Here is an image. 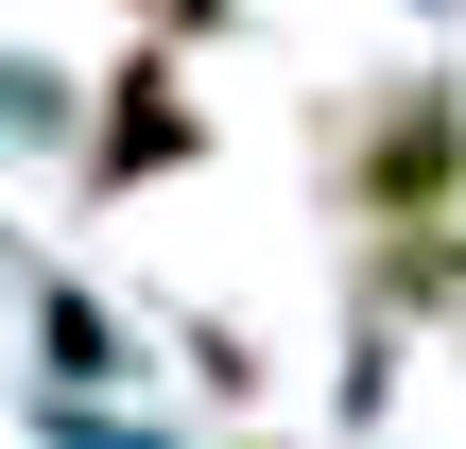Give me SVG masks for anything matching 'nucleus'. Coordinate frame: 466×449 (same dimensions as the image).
Instances as JSON below:
<instances>
[{"label":"nucleus","mask_w":466,"mask_h":449,"mask_svg":"<svg viewBox=\"0 0 466 449\" xmlns=\"http://www.w3.org/2000/svg\"><path fill=\"white\" fill-rule=\"evenodd\" d=\"M208 156V104L173 52H121L104 69V121H86V190H138V173H190Z\"/></svg>","instance_id":"1"}]
</instances>
